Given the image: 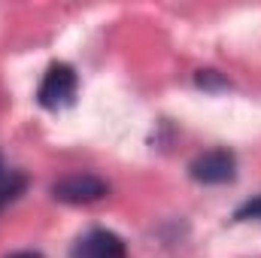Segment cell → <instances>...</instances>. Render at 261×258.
<instances>
[{
  "label": "cell",
  "mask_w": 261,
  "mask_h": 258,
  "mask_svg": "<svg viewBox=\"0 0 261 258\" xmlns=\"http://www.w3.org/2000/svg\"><path fill=\"white\" fill-rule=\"evenodd\" d=\"M70 258H128V246L116 231L94 228L73 243Z\"/></svg>",
  "instance_id": "cell-4"
},
{
  "label": "cell",
  "mask_w": 261,
  "mask_h": 258,
  "mask_svg": "<svg viewBox=\"0 0 261 258\" xmlns=\"http://www.w3.org/2000/svg\"><path fill=\"white\" fill-rule=\"evenodd\" d=\"M6 258H43V252H34V249H24V252H12Z\"/></svg>",
  "instance_id": "cell-8"
},
{
  "label": "cell",
  "mask_w": 261,
  "mask_h": 258,
  "mask_svg": "<svg viewBox=\"0 0 261 258\" xmlns=\"http://www.w3.org/2000/svg\"><path fill=\"white\" fill-rule=\"evenodd\" d=\"M195 85L203 88V91H228V88H231V82H228L219 70H197Z\"/></svg>",
  "instance_id": "cell-6"
},
{
  "label": "cell",
  "mask_w": 261,
  "mask_h": 258,
  "mask_svg": "<svg viewBox=\"0 0 261 258\" xmlns=\"http://www.w3.org/2000/svg\"><path fill=\"white\" fill-rule=\"evenodd\" d=\"M107 194H110V186L97 173H70V176H61L58 183H52V197L70 207L97 203Z\"/></svg>",
  "instance_id": "cell-2"
},
{
  "label": "cell",
  "mask_w": 261,
  "mask_h": 258,
  "mask_svg": "<svg viewBox=\"0 0 261 258\" xmlns=\"http://www.w3.org/2000/svg\"><path fill=\"white\" fill-rule=\"evenodd\" d=\"M76 88H79V76L67 61L49 64L40 88H37V104L43 110H64L76 100Z\"/></svg>",
  "instance_id": "cell-1"
},
{
  "label": "cell",
  "mask_w": 261,
  "mask_h": 258,
  "mask_svg": "<svg viewBox=\"0 0 261 258\" xmlns=\"http://www.w3.org/2000/svg\"><path fill=\"white\" fill-rule=\"evenodd\" d=\"M24 189H28V176L21 170H6L0 176V210L9 207L12 200H18L24 194Z\"/></svg>",
  "instance_id": "cell-5"
},
{
  "label": "cell",
  "mask_w": 261,
  "mask_h": 258,
  "mask_svg": "<svg viewBox=\"0 0 261 258\" xmlns=\"http://www.w3.org/2000/svg\"><path fill=\"white\" fill-rule=\"evenodd\" d=\"M189 176L200 186H225L237 176V158L228 149H210L189 164Z\"/></svg>",
  "instance_id": "cell-3"
},
{
  "label": "cell",
  "mask_w": 261,
  "mask_h": 258,
  "mask_svg": "<svg viewBox=\"0 0 261 258\" xmlns=\"http://www.w3.org/2000/svg\"><path fill=\"white\" fill-rule=\"evenodd\" d=\"M234 219H237V222H249V219H261V197H255V200H246L243 207H237Z\"/></svg>",
  "instance_id": "cell-7"
},
{
  "label": "cell",
  "mask_w": 261,
  "mask_h": 258,
  "mask_svg": "<svg viewBox=\"0 0 261 258\" xmlns=\"http://www.w3.org/2000/svg\"><path fill=\"white\" fill-rule=\"evenodd\" d=\"M3 173H6V167H3V158H0V176H3Z\"/></svg>",
  "instance_id": "cell-9"
}]
</instances>
